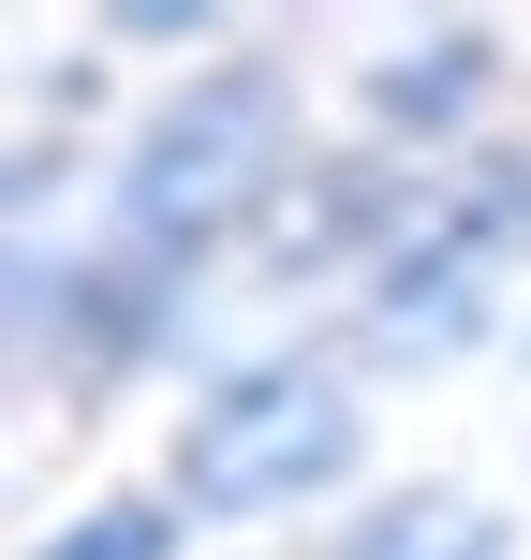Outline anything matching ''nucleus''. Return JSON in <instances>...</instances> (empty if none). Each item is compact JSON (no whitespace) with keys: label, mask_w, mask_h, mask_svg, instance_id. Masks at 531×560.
Instances as JSON below:
<instances>
[{"label":"nucleus","mask_w":531,"mask_h":560,"mask_svg":"<svg viewBox=\"0 0 531 560\" xmlns=\"http://www.w3.org/2000/svg\"><path fill=\"white\" fill-rule=\"evenodd\" d=\"M339 457H355L339 369H325V354H252L236 384L193 398L163 502H177V516H280V502H310V487H339Z\"/></svg>","instance_id":"nucleus-1"},{"label":"nucleus","mask_w":531,"mask_h":560,"mask_svg":"<svg viewBox=\"0 0 531 560\" xmlns=\"http://www.w3.org/2000/svg\"><path fill=\"white\" fill-rule=\"evenodd\" d=\"M177 532V502H104V516H74V532H45L30 560H163Z\"/></svg>","instance_id":"nucleus-2"}]
</instances>
